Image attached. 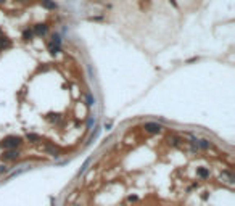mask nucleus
I'll use <instances>...</instances> for the list:
<instances>
[{
  "mask_svg": "<svg viewBox=\"0 0 235 206\" xmlns=\"http://www.w3.org/2000/svg\"><path fill=\"white\" fill-rule=\"evenodd\" d=\"M21 144H23V139L18 135H8V137H5V139L2 140V148L3 150H15V148H18Z\"/></svg>",
  "mask_w": 235,
  "mask_h": 206,
  "instance_id": "nucleus-1",
  "label": "nucleus"
},
{
  "mask_svg": "<svg viewBox=\"0 0 235 206\" xmlns=\"http://www.w3.org/2000/svg\"><path fill=\"white\" fill-rule=\"evenodd\" d=\"M0 158H2V161H15V159L19 158V151L16 148L15 150H5Z\"/></svg>",
  "mask_w": 235,
  "mask_h": 206,
  "instance_id": "nucleus-2",
  "label": "nucleus"
},
{
  "mask_svg": "<svg viewBox=\"0 0 235 206\" xmlns=\"http://www.w3.org/2000/svg\"><path fill=\"white\" fill-rule=\"evenodd\" d=\"M143 129L147 130V132H150V134H158V132H161V126L158 123H145L143 124Z\"/></svg>",
  "mask_w": 235,
  "mask_h": 206,
  "instance_id": "nucleus-3",
  "label": "nucleus"
},
{
  "mask_svg": "<svg viewBox=\"0 0 235 206\" xmlns=\"http://www.w3.org/2000/svg\"><path fill=\"white\" fill-rule=\"evenodd\" d=\"M47 31H48L47 24H44V23H40V24H36V26H34V31H32V32H34L36 36H45Z\"/></svg>",
  "mask_w": 235,
  "mask_h": 206,
  "instance_id": "nucleus-4",
  "label": "nucleus"
},
{
  "mask_svg": "<svg viewBox=\"0 0 235 206\" xmlns=\"http://www.w3.org/2000/svg\"><path fill=\"white\" fill-rule=\"evenodd\" d=\"M10 45H12L10 39L7 36H3V34H0V50H2V48H8Z\"/></svg>",
  "mask_w": 235,
  "mask_h": 206,
  "instance_id": "nucleus-5",
  "label": "nucleus"
},
{
  "mask_svg": "<svg viewBox=\"0 0 235 206\" xmlns=\"http://www.w3.org/2000/svg\"><path fill=\"white\" fill-rule=\"evenodd\" d=\"M195 144H197V147L203 148V150H208V148L211 147V142L209 140H193Z\"/></svg>",
  "mask_w": 235,
  "mask_h": 206,
  "instance_id": "nucleus-6",
  "label": "nucleus"
},
{
  "mask_svg": "<svg viewBox=\"0 0 235 206\" xmlns=\"http://www.w3.org/2000/svg\"><path fill=\"white\" fill-rule=\"evenodd\" d=\"M40 3H42V7L47 8V10H55V8H57V3L52 2V0H42Z\"/></svg>",
  "mask_w": 235,
  "mask_h": 206,
  "instance_id": "nucleus-7",
  "label": "nucleus"
},
{
  "mask_svg": "<svg viewBox=\"0 0 235 206\" xmlns=\"http://www.w3.org/2000/svg\"><path fill=\"white\" fill-rule=\"evenodd\" d=\"M61 50V45H57V44H53V42H50L48 44V52H50V53H58V52Z\"/></svg>",
  "mask_w": 235,
  "mask_h": 206,
  "instance_id": "nucleus-8",
  "label": "nucleus"
},
{
  "mask_svg": "<svg viewBox=\"0 0 235 206\" xmlns=\"http://www.w3.org/2000/svg\"><path fill=\"white\" fill-rule=\"evenodd\" d=\"M26 139L29 140L31 144H37V142H40V135H37V134H27Z\"/></svg>",
  "mask_w": 235,
  "mask_h": 206,
  "instance_id": "nucleus-9",
  "label": "nucleus"
},
{
  "mask_svg": "<svg viewBox=\"0 0 235 206\" xmlns=\"http://www.w3.org/2000/svg\"><path fill=\"white\" fill-rule=\"evenodd\" d=\"M197 174L201 177V179H206V177H209V171L205 169V168H200V169L197 171Z\"/></svg>",
  "mask_w": 235,
  "mask_h": 206,
  "instance_id": "nucleus-10",
  "label": "nucleus"
},
{
  "mask_svg": "<svg viewBox=\"0 0 235 206\" xmlns=\"http://www.w3.org/2000/svg\"><path fill=\"white\" fill-rule=\"evenodd\" d=\"M47 151H50L53 154V156H58V148H55L53 145H47V148H45Z\"/></svg>",
  "mask_w": 235,
  "mask_h": 206,
  "instance_id": "nucleus-11",
  "label": "nucleus"
},
{
  "mask_svg": "<svg viewBox=\"0 0 235 206\" xmlns=\"http://www.w3.org/2000/svg\"><path fill=\"white\" fill-rule=\"evenodd\" d=\"M32 34H34V32H32V31H29V29H26V31L23 32V39H24V41H31V39H32Z\"/></svg>",
  "mask_w": 235,
  "mask_h": 206,
  "instance_id": "nucleus-12",
  "label": "nucleus"
},
{
  "mask_svg": "<svg viewBox=\"0 0 235 206\" xmlns=\"http://www.w3.org/2000/svg\"><path fill=\"white\" fill-rule=\"evenodd\" d=\"M7 171H8V169H7V166H5V164H3V166L0 164V174H2V172H7Z\"/></svg>",
  "mask_w": 235,
  "mask_h": 206,
  "instance_id": "nucleus-13",
  "label": "nucleus"
},
{
  "mask_svg": "<svg viewBox=\"0 0 235 206\" xmlns=\"http://www.w3.org/2000/svg\"><path fill=\"white\" fill-rule=\"evenodd\" d=\"M2 2H5V0H0V3H2Z\"/></svg>",
  "mask_w": 235,
  "mask_h": 206,
  "instance_id": "nucleus-14",
  "label": "nucleus"
},
{
  "mask_svg": "<svg viewBox=\"0 0 235 206\" xmlns=\"http://www.w3.org/2000/svg\"><path fill=\"white\" fill-rule=\"evenodd\" d=\"M0 34H2V29H0Z\"/></svg>",
  "mask_w": 235,
  "mask_h": 206,
  "instance_id": "nucleus-15",
  "label": "nucleus"
}]
</instances>
